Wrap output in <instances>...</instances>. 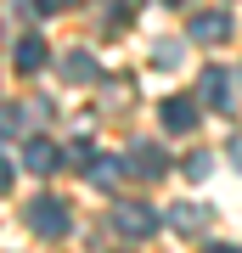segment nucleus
Here are the masks:
<instances>
[{
  "instance_id": "16",
  "label": "nucleus",
  "mask_w": 242,
  "mask_h": 253,
  "mask_svg": "<svg viewBox=\"0 0 242 253\" xmlns=\"http://www.w3.org/2000/svg\"><path fill=\"white\" fill-rule=\"evenodd\" d=\"M11 174H17V169H11L6 158H0V197H6V191H11Z\"/></svg>"
},
{
  "instance_id": "3",
  "label": "nucleus",
  "mask_w": 242,
  "mask_h": 253,
  "mask_svg": "<svg viewBox=\"0 0 242 253\" xmlns=\"http://www.w3.org/2000/svg\"><path fill=\"white\" fill-rule=\"evenodd\" d=\"M130 163H135V180H163L169 174V158H163V146H152V141H135L130 146Z\"/></svg>"
},
{
  "instance_id": "12",
  "label": "nucleus",
  "mask_w": 242,
  "mask_h": 253,
  "mask_svg": "<svg viewBox=\"0 0 242 253\" xmlns=\"http://www.w3.org/2000/svg\"><path fill=\"white\" fill-rule=\"evenodd\" d=\"M17 129H23V107H11V101H6V107H0V141H11Z\"/></svg>"
},
{
  "instance_id": "15",
  "label": "nucleus",
  "mask_w": 242,
  "mask_h": 253,
  "mask_svg": "<svg viewBox=\"0 0 242 253\" xmlns=\"http://www.w3.org/2000/svg\"><path fill=\"white\" fill-rule=\"evenodd\" d=\"M28 6H34V11H68L73 0H28Z\"/></svg>"
},
{
  "instance_id": "7",
  "label": "nucleus",
  "mask_w": 242,
  "mask_h": 253,
  "mask_svg": "<svg viewBox=\"0 0 242 253\" xmlns=\"http://www.w3.org/2000/svg\"><path fill=\"white\" fill-rule=\"evenodd\" d=\"M225 34H231V17L225 11H197L192 17V40H203V45H220Z\"/></svg>"
},
{
  "instance_id": "18",
  "label": "nucleus",
  "mask_w": 242,
  "mask_h": 253,
  "mask_svg": "<svg viewBox=\"0 0 242 253\" xmlns=\"http://www.w3.org/2000/svg\"><path fill=\"white\" fill-rule=\"evenodd\" d=\"M163 6H186V0H163Z\"/></svg>"
},
{
  "instance_id": "6",
  "label": "nucleus",
  "mask_w": 242,
  "mask_h": 253,
  "mask_svg": "<svg viewBox=\"0 0 242 253\" xmlns=\"http://www.w3.org/2000/svg\"><path fill=\"white\" fill-rule=\"evenodd\" d=\"M45 56H51V51H45V40H40V34H23L17 45H11V62H17V73H40V68H45Z\"/></svg>"
},
{
  "instance_id": "9",
  "label": "nucleus",
  "mask_w": 242,
  "mask_h": 253,
  "mask_svg": "<svg viewBox=\"0 0 242 253\" xmlns=\"http://www.w3.org/2000/svg\"><path fill=\"white\" fill-rule=\"evenodd\" d=\"M62 79L68 84H90V79H96V56H85V51L62 56Z\"/></svg>"
},
{
  "instance_id": "1",
  "label": "nucleus",
  "mask_w": 242,
  "mask_h": 253,
  "mask_svg": "<svg viewBox=\"0 0 242 253\" xmlns=\"http://www.w3.org/2000/svg\"><path fill=\"white\" fill-rule=\"evenodd\" d=\"M28 231H40V236H68L73 231V219H68V203L62 197H34L28 203Z\"/></svg>"
},
{
  "instance_id": "5",
  "label": "nucleus",
  "mask_w": 242,
  "mask_h": 253,
  "mask_svg": "<svg viewBox=\"0 0 242 253\" xmlns=\"http://www.w3.org/2000/svg\"><path fill=\"white\" fill-rule=\"evenodd\" d=\"M23 163H28V169H34V174H56V169H62V146H56V141H28L23 146Z\"/></svg>"
},
{
  "instance_id": "11",
  "label": "nucleus",
  "mask_w": 242,
  "mask_h": 253,
  "mask_svg": "<svg viewBox=\"0 0 242 253\" xmlns=\"http://www.w3.org/2000/svg\"><path fill=\"white\" fill-rule=\"evenodd\" d=\"M118 180V158H96L90 163V186H113Z\"/></svg>"
},
{
  "instance_id": "13",
  "label": "nucleus",
  "mask_w": 242,
  "mask_h": 253,
  "mask_svg": "<svg viewBox=\"0 0 242 253\" xmlns=\"http://www.w3.org/2000/svg\"><path fill=\"white\" fill-rule=\"evenodd\" d=\"M180 169H186V174H192V180H203V174H208V169H214V158H208V152H192L186 163H180Z\"/></svg>"
},
{
  "instance_id": "14",
  "label": "nucleus",
  "mask_w": 242,
  "mask_h": 253,
  "mask_svg": "<svg viewBox=\"0 0 242 253\" xmlns=\"http://www.w3.org/2000/svg\"><path fill=\"white\" fill-rule=\"evenodd\" d=\"M175 56H180V45H158V51H152V62H158V68H169Z\"/></svg>"
},
{
  "instance_id": "17",
  "label": "nucleus",
  "mask_w": 242,
  "mask_h": 253,
  "mask_svg": "<svg viewBox=\"0 0 242 253\" xmlns=\"http://www.w3.org/2000/svg\"><path fill=\"white\" fill-rule=\"evenodd\" d=\"M203 253H242V248H231V242H214V248H203Z\"/></svg>"
},
{
  "instance_id": "2",
  "label": "nucleus",
  "mask_w": 242,
  "mask_h": 253,
  "mask_svg": "<svg viewBox=\"0 0 242 253\" xmlns=\"http://www.w3.org/2000/svg\"><path fill=\"white\" fill-rule=\"evenodd\" d=\"M113 231H124V236L141 242V236L158 231V214H152V208H141V203H118V208H113Z\"/></svg>"
},
{
  "instance_id": "8",
  "label": "nucleus",
  "mask_w": 242,
  "mask_h": 253,
  "mask_svg": "<svg viewBox=\"0 0 242 253\" xmlns=\"http://www.w3.org/2000/svg\"><path fill=\"white\" fill-rule=\"evenodd\" d=\"M197 90H203V101H208V107H231V84H225V73H220V68H203Z\"/></svg>"
},
{
  "instance_id": "4",
  "label": "nucleus",
  "mask_w": 242,
  "mask_h": 253,
  "mask_svg": "<svg viewBox=\"0 0 242 253\" xmlns=\"http://www.w3.org/2000/svg\"><path fill=\"white\" fill-rule=\"evenodd\" d=\"M158 118H163V129H169V135L197 129V96H169V101L158 107Z\"/></svg>"
},
{
  "instance_id": "10",
  "label": "nucleus",
  "mask_w": 242,
  "mask_h": 253,
  "mask_svg": "<svg viewBox=\"0 0 242 253\" xmlns=\"http://www.w3.org/2000/svg\"><path fill=\"white\" fill-rule=\"evenodd\" d=\"M169 214H175V231H186V236H192V231H203V219H208V208H197V203H175Z\"/></svg>"
}]
</instances>
